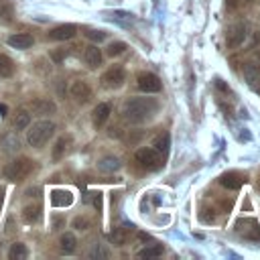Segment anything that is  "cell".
Instances as JSON below:
<instances>
[{
    "instance_id": "1",
    "label": "cell",
    "mask_w": 260,
    "mask_h": 260,
    "mask_svg": "<svg viewBox=\"0 0 260 260\" xmlns=\"http://www.w3.org/2000/svg\"><path fill=\"white\" fill-rule=\"evenodd\" d=\"M156 110H158V104L152 98H130L122 106V116H124V120L132 122V124H140V122L152 118V114Z\"/></svg>"
},
{
    "instance_id": "2",
    "label": "cell",
    "mask_w": 260,
    "mask_h": 260,
    "mask_svg": "<svg viewBox=\"0 0 260 260\" xmlns=\"http://www.w3.org/2000/svg\"><path fill=\"white\" fill-rule=\"evenodd\" d=\"M55 134V124L51 122V120H39V122H35L30 128H28V132H26V142H28V146H32V148H41L43 144H47L49 142V138Z\"/></svg>"
},
{
    "instance_id": "3",
    "label": "cell",
    "mask_w": 260,
    "mask_h": 260,
    "mask_svg": "<svg viewBox=\"0 0 260 260\" xmlns=\"http://www.w3.org/2000/svg\"><path fill=\"white\" fill-rule=\"evenodd\" d=\"M30 171H32V160L26 158V156H20V158L10 160V162L2 169V175H4L8 181H20V179H24Z\"/></svg>"
},
{
    "instance_id": "4",
    "label": "cell",
    "mask_w": 260,
    "mask_h": 260,
    "mask_svg": "<svg viewBox=\"0 0 260 260\" xmlns=\"http://www.w3.org/2000/svg\"><path fill=\"white\" fill-rule=\"evenodd\" d=\"M136 160H138L144 169H148V171H156V169L162 167V156H160V152H158L156 148H152V146H142V148H138V150H136Z\"/></svg>"
},
{
    "instance_id": "5",
    "label": "cell",
    "mask_w": 260,
    "mask_h": 260,
    "mask_svg": "<svg viewBox=\"0 0 260 260\" xmlns=\"http://www.w3.org/2000/svg\"><path fill=\"white\" fill-rule=\"evenodd\" d=\"M136 85H138V89L144 91V93H156V91H160V87H162L160 79H158L154 73H150V71H142V73H138V77H136Z\"/></svg>"
},
{
    "instance_id": "6",
    "label": "cell",
    "mask_w": 260,
    "mask_h": 260,
    "mask_svg": "<svg viewBox=\"0 0 260 260\" xmlns=\"http://www.w3.org/2000/svg\"><path fill=\"white\" fill-rule=\"evenodd\" d=\"M236 232L248 240H260V225L254 217H242L236 221Z\"/></svg>"
},
{
    "instance_id": "7",
    "label": "cell",
    "mask_w": 260,
    "mask_h": 260,
    "mask_svg": "<svg viewBox=\"0 0 260 260\" xmlns=\"http://www.w3.org/2000/svg\"><path fill=\"white\" fill-rule=\"evenodd\" d=\"M124 81H126V71H124L120 65H112V67L102 75V83H104L106 87H112V89L124 85Z\"/></svg>"
},
{
    "instance_id": "8",
    "label": "cell",
    "mask_w": 260,
    "mask_h": 260,
    "mask_svg": "<svg viewBox=\"0 0 260 260\" xmlns=\"http://www.w3.org/2000/svg\"><path fill=\"white\" fill-rule=\"evenodd\" d=\"M246 24L244 22H236L232 26H228L225 30V45L228 47H240L246 41Z\"/></svg>"
},
{
    "instance_id": "9",
    "label": "cell",
    "mask_w": 260,
    "mask_h": 260,
    "mask_svg": "<svg viewBox=\"0 0 260 260\" xmlns=\"http://www.w3.org/2000/svg\"><path fill=\"white\" fill-rule=\"evenodd\" d=\"M75 32H77L75 24H59L49 30V39L51 41H69L75 37Z\"/></svg>"
},
{
    "instance_id": "10",
    "label": "cell",
    "mask_w": 260,
    "mask_h": 260,
    "mask_svg": "<svg viewBox=\"0 0 260 260\" xmlns=\"http://www.w3.org/2000/svg\"><path fill=\"white\" fill-rule=\"evenodd\" d=\"M69 93H71V98H75L77 102H87V100L91 98V87L87 85V81L77 79V81H73V83H71Z\"/></svg>"
},
{
    "instance_id": "11",
    "label": "cell",
    "mask_w": 260,
    "mask_h": 260,
    "mask_svg": "<svg viewBox=\"0 0 260 260\" xmlns=\"http://www.w3.org/2000/svg\"><path fill=\"white\" fill-rule=\"evenodd\" d=\"M110 114H112V106L110 104H106V102H102V104H98L95 108H93V112H91V120H93V126H104L106 124V120L110 118Z\"/></svg>"
},
{
    "instance_id": "12",
    "label": "cell",
    "mask_w": 260,
    "mask_h": 260,
    "mask_svg": "<svg viewBox=\"0 0 260 260\" xmlns=\"http://www.w3.org/2000/svg\"><path fill=\"white\" fill-rule=\"evenodd\" d=\"M6 43H8L12 49H28V47H32L35 39H32L28 32H16V35H10V37L6 39Z\"/></svg>"
},
{
    "instance_id": "13",
    "label": "cell",
    "mask_w": 260,
    "mask_h": 260,
    "mask_svg": "<svg viewBox=\"0 0 260 260\" xmlns=\"http://www.w3.org/2000/svg\"><path fill=\"white\" fill-rule=\"evenodd\" d=\"M83 61L87 63V67H89V69L100 67V65H102V51H100L95 45L85 47V51H83Z\"/></svg>"
},
{
    "instance_id": "14",
    "label": "cell",
    "mask_w": 260,
    "mask_h": 260,
    "mask_svg": "<svg viewBox=\"0 0 260 260\" xmlns=\"http://www.w3.org/2000/svg\"><path fill=\"white\" fill-rule=\"evenodd\" d=\"M219 183L225 187V189H240L242 185H244V177L240 175V173H223L221 175V179H219Z\"/></svg>"
},
{
    "instance_id": "15",
    "label": "cell",
    "mask_w": 260,
    "mask_h": 260,
    "mask_svg": "<svg viewBox=\"0 0 260 260\" xmlns=\"http://www.w3.org/2000/svg\"><path fill=\"white\" fill-rule=\"evenodd\" d=\"M51 203L55 207H67V205L73 203V195L69 191H65V189H57V191L51 193Z\"/></svg>"
},
{
    "instance_id": "16",
    "label": "cell",
    "mask_w": 260,
    "mask_h": 260,
    "mask_svg": "<svg viewBox=\"0 0 260 260\" xmlns=\"http://www.w3.org/2000/svg\"><path fill=\"white\" fill-rule=\"evenodd\" d=\"M75 248H77L75 236H73L71 232H65V234L61 236V240H59V250H61V254H73Z\"/></svg>"
},
{
    "instance_id": "17",
    "label": "cell",
    "mask_w": 260,
    "mask_h": 260,
    "mask_svg": "<svg viewBox=\"0 0 260 260\" xmlns=\"http://www.w3.org/2000/svg\"><path fill=\"white\" fill-rule=\"evenodd\" d=\"M244 77L252 87H258V83H260V67L254 65V63H246L244 65Z\"/></svg>"
},
{
    "instance_id": "18",
    "label": "cell",
    "mask_w": 260,
    "mask_h": 260,
    "mask_svg": "<svg viewBox=\"0 0 260 260\" xmlns=\"http://www.w3.org/2000/svg\"><path fill=\"white\" fill-rule=\"evenodd\" d=\"M28 124H30V114L26 110H16L12 116V126L16 130H24V128H28Z\"/></svg>"
},
{
    "instance_id": "19",
    "label": "cell",
    "mask_w": 260,
    "mask_h": 260,
    "mask_svg": "<svg viewBox=\"0 0 260 260\" xmlns=\"http://www.w3.org/2000/svg\"><path fill=\"white\" fill-rule=\"evenodd\" d=\"M98 169H100L102 173H114V171L120 169V160H118L116 156H104V158H100Z\"/></svg>"
},
{
    "instance_id": "20",
    "label": "cell",
    "mask_w": 260,
    "mask_h": 260,
    "mask_svg": "<svg viewBox=\"0 0 260 260\" xmlns=\"http://www.w3.org/2000/svg\"><path fill=\"white\" fill-rule=\"evenodd\" d=\"M22 217H24V221H28V223L37 221V219L41 217V205H24Z\"/></svg>"
},
{
    "instance_id": "21",
    "label": "cell",
    "mask_w": 260,
    "mask_h": 260,
    "mask_svg": "<svg viewBox=\"0 0 260 260\" xmlns=\"http://www.w3.org/2000/svg\"><path fill=\"white\" fill-rule=\"evenodd\" d=\"M162 254V246L160 244H150L142 250H138V258H156Z\"/></svg>"
},
{
    "instance_id": "22",
    "label": "cell",
    "mask_w": 260,
    "mask_h": 260,
    "mask_svg": "<svg viewBox=\"0 0 260 260\" xmlns=\"http://www.w3.org/2000/svg\"><path fill=\"white\" fill-rule=\"evenodd\" d=\"M30 108L35 112H41V114H53L55 112V104L53 102H45V100H35L30 104Z\"/></svg>"
},
{
    "instance_id": "23",
    "label": "cell",
    "mask_w": 260,
    "mask_h": 260,
    "mask_svg": "<svg viewBox=\"0 0 260 260\" xmlns=\"http://www.w3.org/2000/svg\"><path fill=\"white\" fill-rule=\"evenodd\" d=\"M10 258L12 260H24L26 256H28V250H26V246L24 244H20V242H16V244H12L10 246Z\"/></svg>"
},
{
    "instance_id": "24",
    "label": "cell",
    "mask_w": 260,
    "mask_h": 260,
    "mask_svg": "<svg viewBox=\"0 0 260 260\" xmlns=\"http://www.w3.org/2000/svg\"><path fill=\"white\" fill-rule=\"evenodd\" d=\"M14 14V8L8 0H0V22H10Z\"/></svg>"
},
{
    "instance_id": "25",
    "label": "cell",
    "mask_w": 260,
    "mask_h": 260,
    "mask_svg": "<svg viewBox=\"0 0 260 260\" xmlns=\"http://www.w3.org/2000/svg\"><path fill=\"white\" fill-rule=\"evenodd\" d=\"M110 242L114 246H124L126 244V225L124 228H116L112 234H110Z\"/></svg>"
},
{
    "instance_id": "26",
    "label": "cell",
    "mask_w": 260,
    "mask_h": 260,
    "mask_svg": "<svg viewBox=\"0 0 260 260\" xmlns=\"http://www.w3.org/2000/svg\"><path fill=\"white\" fill-rule=\"evenodd\" d=\"M124 51H126V43H122V41H114V43L108 45L106 55H108V57H118V55H122Z\"/></svg>"
},
{
    "instance_id": "27",
    "label": "cell",
    "mask_w": 260,
    "mask_h": 260,
    "mask_svg": "<svg viewBox=\"0 0 260 260\" xmlns=\"http://www.w3.org/2000/svg\"><path fill=\"white\" fill-rule=\"evenodd\" d=\"M67 144H69V138H67V136H61V138L55 142V148H53V158H55V160H57V158H61V156L65 154Z\"/></svg>"
},
{
    "instance_id": "28",
    "label": "cell",
    "mask_w": 260,
    "mask_h": 260,
    "mask_svg": "<svg viewBox=\"0 0 260 260\" xmlns=\"http://www.w3.org/2000/svg\"><path fill=\"white\" fill-rule=\"evenodd\" d=\"M12 75V61L6 55H0V77Z\"/></svg>"
},
{
    "instance_id": "29",
    "label": "cell",
    "mask_w": 260,
    "mask_h": 260,
    "mask_svg": "<svg viewBox=\"0 0 260 260\" xmlns=\"http://www.w3.org/2000/svg\"><path fill=\"white\" fill-rule=\"evenodd\" d=\"M169 134H162V136H158V140H156V150L158 152H162V154H167V150H169Z\"/></svg>"
},
{
    "instance_id": "30",
    "label": "cell",
    "mask_w": 260,
    "mask_h": 260,
    "mask_svg": "<svg viewBox=\"0 0 260 260\" xmlns=\"http://www.w3.org/2000/svg\"><path fill=\"white\" fill-rule=\"evenodd\" d=\"M89 256H91V258H108L110 254H108V250H106V248H102L100 244H95V246L89 250Z\"/></svg>"
},
{
    "instance_id": "31",
    "label": "cell",
    "mask_w": 260,
    "mask_h": 260,
    "mask_svg": "<svg viewBox=\"0 0 260 260\" xmlns=\"http://www.w3.org/2000/svg\"><path fill=\"white\" fill-rule=\"evenodd\" d=\"M85 37H87L89 41H93V43H102V41L106 39V32H104V30H87Z\"/></svg>"
},
{
    "instance_id": "32",
    "label": "cell",
    "mask_w": 260,
    "mask_h": 260,
    "mask_svg": "<svg viewBox=\"0 0 260 260\" xmlns=\"http://www.w3.org/2000/svg\"><path fill=\"white\" fill-rule=\"evenodd\" d=\"M73 228L75 230H87L89 228V219L87 217H75L73 219Z\"/></svg>"
},
{
    "instance_id": "33",
    "label": "cell",
    "mask_w": 260,
    "mask_h": 260,
    "mask_svg": "<svg viewBox=\"0 0 260 260\" xmlns=\"http://www.w3.org/2000/svg\"><path fill=\"white\" fill-rule=\"evenodd\" d=\"M65 55H67V51H53V53H51V59H53L55 63H61Z\"/></svg>"
},
{
    "instance_id": "34",
    "label": "cell",
    "mask_w": 260,
    "mask_h": 260,
    "mask_svg": "<svg viewBox=\"0 0 260 260\" xmlns=\"http://www.w3.org/2000/svg\"><path fill=\"white\" fill-rule=\"evenodd\" d=\"M93 205H95V207H98V209H100V207H102V197H100V193H98V195H95V199H93Z\"/></svg>"
},
{
    "instance_id": "35",
    "label": "cell",
    "mask_w": 260,
    "mask_h": 260,
    "mask_svg": "<svg viewBox=\"0 0 260 260\" xmlns=\"http://www.w3.org/2000/svg\"><path fill=\"white\" fill-rule=\"evenodd\" d=\"M0 114H2V116H4V114H8V110H6L2 104H0Z\"/></svg>"
},
{
    "instance_id": "36",
    "label": "cell",
    "mask_w": 260,
    "mask_h": 260,
    "mask_svg": "<svg viewBox=\"0 0 260 260\" xmlns=\"http://www.w3.org/2000/svg\"><path fill=\"white\" fill-rule=\"evenodd\" d=\"M258 185H260V183H258Z\"/></svg>"
}]
</instances>
